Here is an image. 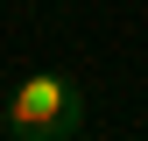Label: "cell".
Wrapping results in <instances>:
<instances>
[{
    "mask_svg": "<svg viewBox=\"0 0 148 141\" xmlns=\"http://www.w3.org/2000/svg\"><path fill=\"white\" fill-rule=\"evenodd\" d=\"M0 134L7 141H78L85 134V92L64 70H28L0 99Z\"/></svg>",
    "mask_w": 148,
    "mask_h": 141,
    "instance_id": "6da1fadb",
    "label": "cell"
}]
</instances>
